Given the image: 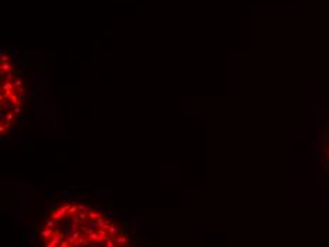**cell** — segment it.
<instances>
[{"label":"cell","mask_w":329,"mask_h":247,"mask_svg":"<svg viewBox=\"0 0 329 247\" xmlns=\"http://www.w3.org/2000/svg\"><path fill=\"white\" fill-rule=\"evenodd\" d=\"M43 247H129L121 227L101 210L81 202H64L47 214Z\"/></svg>","instance_id":"obj_1"},{"label":"cell","mask_w":329,"mask_h":247,"mask_svg":"<svg viewBox=\"0 0 329 247\" xmlns=\"http://www.w3.org/2000/svg\"><path fill=\"white\" fill-rule=\"evenodd\" d=\"M328 149H329V142H328ZM328 158H329V156H328Z\"/></svg>","instance_id":"obj_3"},{"label":"cell","mask_w":329,"mask_h":247,"mask_svg":"<svg viewBox=\"0 0 329 247\" xmlns=\"http://www.w3.org/2000/svg\"><path fill=\"white\" fill-rule=\"evenodd\" d=\"M24 87L14 62L9 57H1V132L13 125L21 111Z\"/></svg>","instance_id":"obj_2"}]
</instances>
